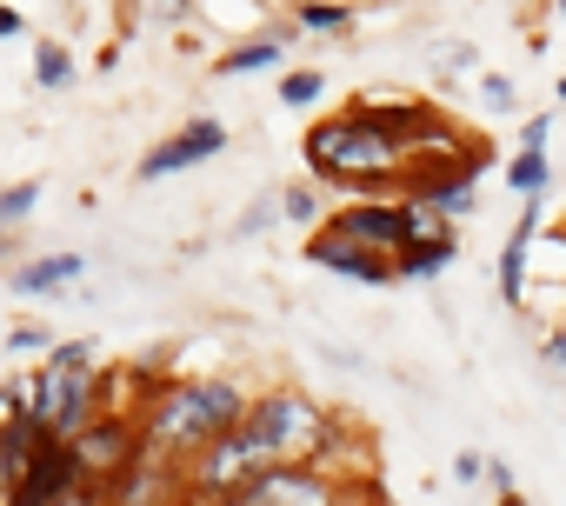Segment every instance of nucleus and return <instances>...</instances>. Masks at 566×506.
<instances>
[{"label": "nucleus", "mask_w": 566, "mask_h": 506, "mask_svg": "<svg viewBox=\"0 0 566 506\" xmlns=\"http://www.w3.org/2000/svg\"><path fill=\"white\" fill-rule=\"evenodd\" d=\"M553 8H559V14H566V0H553Z\"/></svg>", "instance_id": "obj_33"}, {"label": "nucleus", "mask_w": 566, "mask_h": 506, "mask_svg": "<svg viewBox=\"0 0 566 506\" xmlns=\"http://www.w3.org/2000/svg\"><path fill=\"white\" fill-rule=\"evenodd\" d=\"M273 61H280V34H253V41L227 48V54L213 61V74H220V81H233V74H253V67H273Z\"/></svg>", "instance_id": "obj_14"}, {"label": "nucleus", "mask_w": 566, "mask_h": 506, "mask_svg": "<svg viewBox=\"0 0 566 506\" xmlns=\"http://www.w3.org/2000/svg\"><path fill=\"white\" fill-rule=\"evenodd\" d=\"M307 261H314V267H327V274H340V281H360V287H394V281H400L394 253H374V246L340 240V233H327V226L307 240Z\"/></svg>", "instance_id": "obj_9"}, {"label": "nucleus", "mask_w": 566, "mask_h": 506, "mask_svg": "<svg viewBox=\"0 0 566 506\" xmlns=\"http://www.w3.org/2000/svg\"><path fill=\"white\" fill-rule=\"evenodd\" d=\"M354 14H347V0H301V28H314V34H340Z\"/></svg>", "instance_id": "obj_17"}, {"label": "nucleus", "mask_w": 566, "mask_h": 506, "mask_svg": "<svg viewBox=\"0 0 566 506\" xmlns=\"http://www.w3.org/2000/svg\"><path fill=\"white\" fill-rule=\"evenodd\" d=\"M273 213H280V207H247V220H240V233H260V226H266Z\"/></svg>", "instance_id": "obj_27"}, {"label": "nucleus", "mask_w": 566, "mask_h": 506, "mask_svg": "<svg viewBox=\"0 0 566 506\" xmlns=\"http://www.w3.org/2000/svg\"><path fill=\"white\" fill-rule=\"evenodd\" d=\"M500 506H526V499H520V486H513V493H500Z\"/></svg>", "instance_id": "obj_30"}, {"label": "nucleus", "mask_w": 566, "mask_h": 506, "mask_svg": "<svg viewBox=\"0 0 566 506\" xmlns=\"http://www.w3.org/2000/svg\"><path fill=\"white\" fill-rule=\"evenodd\" d=\"M61 506H101V499H94V493H87V479H81V486H74L67 499H61Z\"/></svg>", "instance_id": "obj_29"}, {"label": "nucleus", "mask_w": 566, "mask_h": 506, "mask_svg": "<svg viewBox=\"0 0 566 506\" xmlns=\"http://www.w3.org/2000/svg\"><path fill=\"white\" fill-rule=\"evenodd\" d=\"M227 147V127L220 120H187L180 134H167L160 147H147V160H140V180H167V173H187V167H200V160H213Z\"/></svg>", "instance_id": "obj_10"}, {"label": "nucleus", "mask_w": 566, "mask_h": 506, "mask_svg": "<svg viewBox=\"0 0 566 506\" xmlns=\"http://www.w3.org/2000/svg\"><path fill=\"white\" fill-rule=\"evenodd\" d=\"M307 167L321 180H340L347 193H360V187H400L413 154L354 101V107H340V114L307 127Z\"/></svg>", "instance_id": "obj_2"}, {"label": "nucleus", "mask_w": 566, "mask_h": 506, "mask_svg": "<svg viewBox=\"0 0 566 506\" xmlns=\"http://www.w3.org/2000/svg\"><path fill=\"white\" fill-rule=\"evenodd\" d=\"M14 34H28V21H21V8H8V0H0V41H14Z\"/></svg>", "instance_id": "obj_26"}, {"label": "nucleus", "mask_w": 566, "mask_h": 506, "mask_svg": "<svg viewBox=\"0 0 566 506\" xmlns=\"http://www.w3.org/2000/svg\"><path fill=\"white\" fill-rule=\"evenodd\" d=\"M34 81H41L48 94L74 87V54H67L61 41H41V48H34Z\"/></svg>", "instance_id": "obj_16"}, {"label": "nucleus", "mask_w": 566, "mask_h": 506, "mask_svg": "<svg viewBox=\"0 0 566 506\" xmlns=\"http://www.w3.org/2000/svg\"><path fill=\"white\" fill-rule=\"evenodd\" d=\"M327 233L360 240V246H374V253H400V246L420 233V207L400 200V193H387V200H354V207H340V213L327 220Z\"/></svg>", "instance_id": "obj_5"}, {"label": "nucleus", "mask_w": 566, "mask_h": 506, "mask_svg": "<svg viewBox=\"0 0 566 506\" xmlns=\"http://www.w3.org/2000/svg\"><path fill=\"white\" fill-rule=\"evenodd\" d=\"M533 233H539V200H526V207H520V226H513V233H506V246H500V301H506V307H520V281H526Z\"/></svg>", "instance_id": "obj_11"}, {"label": "nucleus", "mask_w": 566, "mask_h": 506, "mask_svg": "<svg viewBox=\"0 0 566 506\" xmlns=\"http://www.w3.org/2000/svg\"><path fill=\"white\" fill-rule=\"evenodd\" d=\"M440 67H447V74H473V67H480V54L453 41V48H440Z\"/></svg>", "instance_id": "obj_24"}, {"label": "nucleus", "mask_w": 566, "mask_h": 506, "mask_svg": "<svg viewBox=\"0 0 566 506\" xmlns=\"http://www.w3.org/2000/svg\"><path fill=\"white\" fill-rule=\"evenodd\" d=\"M480 473H486V460H480V453H460V460H453V479H460V486H473Z\"/></svg>", "instance_id": "obj_25"}, {"label": "nucleus", "mask_w": 566, "mask_h": 506, "mask_svg": "<svg viewBox=\"0 0 566 506\" xmlns=\"http://www.w3.org/2000/svg\"><path fill=\"white\" fill-rule=\"evenodd\" d=\"M546 134H553V114H526V127H520V154H546Z\"/></svg>", "instance_id": "obj_22"}, {"label": "nucleus", "mask_w": 566, "mask_h": 506, "mask_svg": "<svg viewBox=\"0 0 566 506\" xmlns=\"http://www.w3.org/2000/svg\"><path fill=\"white\" fill-rule=\"evenodd\" d=\"M0 253H8V233H0Z\"/></svg>", "instance_id": "obj_32"}, {"label": "nucleus", "mask_w": 566, "mask_h": 506, "mask_svg": "<svg viewBox=\"0 0 566 506\" xmlns=\"http://www.w3.org/2000/svg\"><path fill=\"white\" fill-rule=\"evenodd\" d=\"M321 87H327V81H321L314 67H294L287 81H280V107H314V101H321Z\"/></svg>", "instance_id": "obj_18"}, {"label": "nucleus", "mask_w": 566, "mask_h": 506, "mask_svg": "<svg viewBox=\"0 0 566 506\" xmlns=\"http://www.w3.org/2000/svg\"><path fill=\"white\" fill-rule=\"evenodd\" d=\"M28 413H34L41 433H54V440H81V433L107 413V380H101L94 340H61V347H48L41 373L28 380Z\"/></svg>", "instance_id": "obj_3"}, {"label": "nucleus", "mask_w": 566, "mask_h": 506, "mask_svg": "<svg viewBox=\"0 0 566 506\" xmlns=\"http://www.w3.org/2000/svg\"><path fill=\"white\" fill-rule=\"evenodd\" d=\"M74 453H81V473H87V479H107V486H114V479L147 453V433H140L134 413H114V407H107V413L74 440Z\"/></svg>", "instance_id": "obj_6"}, {"label": "nucleus", "mask_w": 566, "mask_h": 506, "mask_svg": "<svg viewBox=\"0 0 566 506\" xmlns=\"http://www.w3.org/2000/svg\"><path fill=\"white\" fill-rule=\"evenodd\" d=\"M34 200H41V180H21V187H8V193H0V226L28 220V213H34Z\"/></svg>", "instance_id": "obj_19"}, {"label": "nucleus", "mask_w": 566, "mask_h": 506, "mask_svg": "<svg viewBox=\"0 0 566 506\" xmlns=\"http://www.w3.org/2000/svg\"><path fill=\"white\" fill-rule=\"evenodd\" d=\"M8 347H14V354H41V347H54V340H48V327H14ZM41 360H48V354H41Z\"/></svg>", "instance_id": "obj_23"}, {"label": "nucleus", "mask_w": 566, "mask_h": 506, "mask_svg": "<svg viewBox=\"0 0 566 506\" xmlns=\"http://www.w3.org/2000/svg\"><path fill=\"white\" fill-rule=\"evenodd\" d=\"M81 274H87L81 253H41V261L14 267V294H61V287H74Z\"/></svg>", "instance_id": "obj_13"}, {"label": "nucleus", "mask_w": 566, "mask_h": 506, "mask_svg": "<svg viewBox=\"0 0 566 506\" xmlns=\"http://www.w3.org/2000/svg\"><path fill=\"white\" fill-rule=\"evenodd\" d=\"M220 506H334V479H321L314 466H266Z\"/></svg>", "instance_id": "obj_7"}, {"label": "nucleus", "mask_w": 566, "mask_h": 506, "mask_svg": "<svg viewBox=\"0 0 566 506\" xmlns=\"http://www.w3.org/2000/svg\"><path fill=\"white\" fill-rule=\"evenodd\" d=\"M539 354H546V367H566V334H553V340H546Z\"/></svg>", "instance_id": "obj_28"}, {"label": "nucleus", "mask_w": 566, "mask_h": 506, "mask_svg": "<svg viewBox=\"0 0 566 506\" xmlns=\"http://www.w3.org/2000/svg\"><path fill=\"white\" fill-rule=\"evenodd\" d=\"M460 253V240H453V226H433V233H413L400 253H394V267H400V281H427V274H440L447 261Z\"/></svg>", "instance_id": "obj_12"}, {"label": "nucleus", "mask_w": 566, "mask_h": 506, "mask_svg": "<svg viewBox=\"0 0 566 506\" xmlns=\"http://www.w3.org/2000/svg\"><path fill=\"white\" fill-rule=\"evenodd\" d=\"M553 94H559V107H566V81H559V87H553Z\"/></svg>", "instance_id": "obj_31"}, {"label": "nucleus", "mask_w": 566, "mask_h": 506, "mask_svg": "<svg viewBox=\"0 0 566 506\" xmlns=\"http://www.w3.org/2000/svg\"><path fill=\"white\" fill-rule=\"evenodd\" d=\"M506 187H513L520 200H546V187H553L546 154H513V160H506Z\"/></svg>", "instance_id": "obj_15"}, {"label": "nucleus", "mask_w": 566, "mask_h": 506, "mask_svg": "<svg viewBox=\"0 0 566 506\" xmlns=\"http://www.w3.org/2000/svg\"><path fill=\"white\" fill-rule=\"evenodd\" d=\"M480 101H486L493 114H513V107H520V94H513L506 74H480Z\"/></svg>", "instance_id": "obj_21"}, {"label": "nucleus", "mask_w": 566, "mask_h": 506, "mask_svg": "<svg viewBox=\"0 0 566 506\" xmlns=\"http://www.w3.org/2000/svg\"><path fill=\"white\" fill-rule=\"evenodd\" d=\"M247 413H253V400H247L240 380H180V387H160L147 400L140 433H147V453H167V460L187 466L193 453L227 440Z\"/></svg>", "instance_id": "obj_1"}, {"label": "nucleus", "mask_w": 566, "mask_h": 506, "mask_svg": "<svg viewBox=\"0 0 566 506\" xmlns=\"http://www.w3.org/2000/svg\"><path fill=\"white\" fill-rule=\"evenodd\" d=\"M280 213H287L294 226H314L321 220V193L314 187H287V193H280Z\"/></svg>", "instance_id": "obj_20"}, {"label": "nucleus", "mask_w": 566, "mask_h": 506, "mask_svg": "<svg viewBox=\"0 0 566 506\" xmlns=\"http://www.w3.org/2000/svg\"><path fill=\"white\" fill-rule=\"evenodd\" d=\"M247 426L273 453V466H321V453L334 446L327 407L314 393H301V387H266V393H253Z\"/></svg>", "instance_id": "obj_4"}, {"label": "nucleus", "mask_w": 566, "mask_h": 506, "mask_svg": "<svg viewBox=\"0 0 566 506\" xmlns=\"http://www.w3.org/2000/svg\"><path fill=\"white\" fill-rule=\"evenodd\" d=\"M87 473H81V453H74V440H41V453H34V466H28V479L8 493V506H61L74 486H81Z\"/></svg>", "instance_id": "obj_8"}]
</instances>
